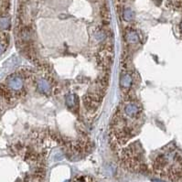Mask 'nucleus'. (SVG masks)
<instances>
[{
  "label": "nucleus",
  "mask_w": 182,
  "mask_h": 182,
  "mask_svg": "<svg viewBox=\"0 0 182 182\" xmlns=\"http://www.w3.org/2000/svg\"><path fill=\"white\" fill-rule=\"evenodd\" d=\"M6 84L8 89L14 92H19L24 88L23 78L18 74H12L8 76Z\"/></svg>",
  "instance_id": "f257e3e1"
},
{
  "label": "nucleus",
  "mask_w": 182,
  "mask_h": 182,
  "mask_svg": "<svg viewBox=\"0 0 182 182\" xmlns=\"http://www.w3.org/2000/svg\"><path fill=\"white\" fill-rule=\"evenodd\" d=\"M140 112H141V109L136 103H127L123 108V113H124V117H126L128 120L129 119L136 120L137 117H139Z\"/></svg>",
  "instance_id": "f03ea898"
},
{
  "label": "nucleus",
  "mask_w": 182,
  "mask_h": 182,
  "mask_svg": "<svg viewBox=\"0 0 182 182\" xmlns=\"http://www.w3.org/2000/svg\"><path fill=\"white\" fill-rule=\"evenodd\" d=\"M38 88L39 90L41 92H44V93H50V90H51V86L50 84V82L45 80V79H39L38 81Z\"/></svg>",
  "instance_id": "7ed1b4c3"
},
{
  "label": "nucleus",
  "mask_w": 182,
  "mask_h": 182,
  "mask_svg": "<svg viewBox=\"0 0 182 182\" xmlns=\"http://www.w3.org/2000/svg\"><path fill=\"white\" fill-rule=\"evenodd\" d=\"M133 84V78L131 77V75L126 73L122 76L121 78V87H123L124 89H129L131 87Z\"/></svg>",
  "instance_id": "20e7f679"
},
{
  "label": "nucleus",
  "mask_w": 182,
  "mask_h": 182,
  "mask_svg": "<svg viewBox=\"0 0 182 182\" xmlns=\"http://www.w3.org/2000/svg\"><path fill=\"white\" fill-rule=\"evenodd\" d=\"M126 39L128 42L130 43H136L139 41V37L136 32H134V31H129V32L126 34Z\"/></svg>",
  "instance_id": "39448f33"
},
{
  "label": "nucleus",
  "mask_w": 182,
  "mask_h": 182,
  "mask_svg": "<svg viewBox=\"0 0 182 182\" xmlns=\"http://www.w3.org/2000/svg\"><path fill=\"white\" fill-rule=\"evenodd\" d=\"M123 16H124V20H126V21H130V20H132L134 17V14L133 12L132 9L130 8H126L124 10V13H123Z\"/></svg>",
  "instance_id": "423d86ee"
},
{
  "label": "nucleus",
  "mask_w": 182,
  "mask_h": 182,
  "mask_svg": "<svg viewBox=\"0 0 182 182\" xmlns=\"http://www.w3.org/2000/svg\"><path fill=\"white\" fill-rule=\"evenodd\" d=\"M10 27V20L7 18H0V29H7Z\"/></svg>",
  "instance_id": "0eeeda50"
},
{
  "label": "nucleus",
  "mask_w": 182,
  "mask_h": 182,
  "mask_svg": "<svg viewBox=\"0 0 182 182\" xmlns=\"http://www.w3.org/2000/svg\"><path fill=\"white\" fill-rule=\"evenodd\" d=\"M74 182H93V179L90 177H87V176H82V177H79V178H77Z\"/></svg>",
  "instance_id": "6e6552de"
},
{
  "label": "nucleus",
  "mask_w": 182,
  "mask_h": 182,
  "mask_svg": "<svg viewBox=\"0 0 182 182\" xmlns=\"http://www.w3.org/2000/svg\"><path fill=\"white\" fill-rule=\"evenodd\" d=\"M66 103L69 106H72L74 105V101H73V97L71 95H69L68 97L66 98Z\"/></svg>",
  "instance_id": "1a4fd4ad"
},
{
  "label": "nucleus",
  "mask_w": 182,
  "mask_h": 182,
  "mask_svg": "<svg viewBox=\"0 0 182 182\" xmlns=\"http://www.w3.org/2000/svg\"><path fill=\"white\" fill-rule=\"evenodd\" d=\"M4 51H5V46L3 44L0 43V55H1L4 52Z\"/></svg>",
  "instance_id": "9d476101"
},
{
  "label": "nucleus",
  "mask_w": 182,
  "mask_h": 182,
  "mask_svg": "<svg viewBox=\"0 0 182 182\" xmlns=\"http://www.w3.org/2000/svg\"><path fill=\"white\" fill-rule=\"evenodd\" d=\"M154 182H162V181H158V180H154Z\"/></svg>",
  "instance_id": "9b49d317"
},
{
  "label": "nucleus",
  "mask_w": 182,
  "mask_h": 182,
  "mask_svg": "<svg viewBox=\"0 0 182 182\" xmlns=\"http://www.w3.org/2000/svg\"><path fill=\"white\" fill-rule=\"evenodd\" d=\"M64 182H70L69 180H66V181H64Z\"/></svg>",
  "instance_id": "f8f14e48"
}]
</instances>
